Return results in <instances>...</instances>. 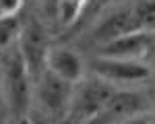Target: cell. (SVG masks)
<instances>
[{
	"label": "cell",
	"mask_w": 155,
	"mask_h": 124,
	"mask_svg": "<svg viewBox=\"0 0 155 124\" xmlns=\"http://www.w3.org/2000/svg\"><path fill=\"white\" fill-rule=\"evenodd\" d=\"M91 0H54V17L62 29H68L81 19Z\"/></svg>",
	"instance_id": "cell-10"
},
{
	"label": "cell",
	"mask_w": 155,
	"mask_h": 124,
	"mask_svg": "<svg viewBox=\"0 0 155 124\" xmlns=\"http://www.w3.org/2000/svg\"><path fill=\"white\" fill-rule=\"evenodd\" d=\"M72 87H74L72 83H66L60 77L44 70L33 81V97H31V101H35V110H39L48 118L62 124L66 112H68V106H71Z\"/></svg>",
	"instance_id": "cell-3"
},
{
	"label": "cell",
	"mask_w": 155,
	"mask_h": 124,
	"mask_svg": "<svg viewBox=\"0 0 155 124\" xmlns=\"http://www.w3.org/2000/svg\"><path fill=\"white\" fill-rule=\"evenodd\" d=\"M21 19L19 15L15 17H0V52L17 46L19 41V35H21Z\"/></svg>",
	"instance_id": "cell-11"
},
{
	"label": "cell",
	"mask_w": 155,
	"mask_h": 124,
	"mask_svg": "<svg viewBox=\"0 0 155 124\" xmlns=\"http://www.w3.org/2000/svg\"><path fill=\"white\" fill-rule=\"evenodd\" d=\"M116 87L95 74H85L72 87V97L62 124H89L106 106Z\"/></svg>",
	"instance_id": "cell-2"
},
{
	"label": "cell",
	"mask_w": 155,
	"mask_h": 124,
	"mask_svg": "<svg viewBox=\"0 0 155 124\" xmlns=\"http://www.w3.org/2000/svg\"><path fill=\"white\" fill-rule=\"evenodd\" d=\"M91 74L104 79L106 83L118 89H130L147 83L151 79V64L141 60H116V58H99L95 56L91 66Z\"/></svg>",
	"instance_id": "cell-4"
},
{
	"label": "cell",
	"mask_w": 155,
	"mask_h": 124,
	"mask_svg": "<svg viewBox=\"0 0 155 124\" xmlns=\"http://www.w3.org/2000/svg\"><path fill=\"white\" fill-rule=\"evenodd\" d=\"M46 70L74 85L87 74V66L77 50L68 46H50L46 56Z\"/></svg>",
	"instance_id": "cell-9"
},
{
	"label": "cell",
	"mask_w": 155,
	"mask_h": 124,
	"mask_svg": "<svg viewBox=\"0 0 155 124\" xmlns=\"http://www.w3.org/2000/svg\"><path fill=\"white\" fill-rule=\"evenodd\" d=\"M6 112V103H4V91H2V81H0V118H4Z\"/></svg>",
	"instance_id": "cell-14"
},
{
	"label": "cell",
	"mask_w": 155,
	"mask_h": 124,
	"mask_svg": "<svg viewBox=\"0 0 155 124\" xmlns=\"http://www.w3.org/2000/svg\"><path fill=\"white\" fill-rule=\"evenodd\" d=\"M50 46L52 44H50L48 31L39 21L29 19L21 27L17 50H19V54H21V58H23L25 66H27V70H29L33 81L46 70V56H48Z\"/></svg>",
	"instance_id": "cell-6"
},
{
	"label": "cell",
	"mask_w": 155,
	"mask_h": 124,
	"mask_svg": "<svg viewBox=\"0 0 155 124\" xmlns=\"http://www.w3.org/2000/svg\"><path fill=\"white\" fill-rule=\"evenodd\" d=\"M151 52H153V31H130L99 46L95 56L116 60H141L151 64Z\"/></svg>",
	"instance_id": "cell-7"
},
{
	"label": "cell",
	"mask_w": 155,
	"mask_h": 124,
	"mask_svg": "<svg viewBox=\"0 0 155 124\" xmlns=\"http://www.w3.org/2000/svg\"><path fill=\"white\" fill-rule=\"evenodd\" d=\"M15 124H29V120H27V116H23V118H17Z\"/></svg>",
	"instance_id": "cell-15"
},
{
	"label": "cell",
	"mask_w": 155,
	"mask_h": 124,
	"mask_svg": "<svg viewBox=\"0 0 155 124\" xmlns=\"http://www.w3.org/2000/svg\"><path fill=\"white\" fill-rule=\"evenodd\" d=\"M143 112H151V99L147 93H143L137 87H130V89L116 87L110 99L106 101V106L101 108V112L89 124H120Z\"/></svg>",
	"instance_id": "cell-5"
},
{
	"label": "cell",
	"mask_w": 155,
	"mask_h": 124,
	"mask_svg": "<svg viewBox=\"0 0 155 124\" xmlns=\"http://www.w3.org/2000/svg\"><path fill=\"white\" fill-rule=\"evenodd\" d=\"M130 31H143L139 23H137V17L132 12V4L130 6H120V8H112L107 11L91 29V39H95V46H104L110 39H116V37L124 35V33H130Z\"/></svg>",
	"instance_id": "cell-8"
},
{
	"label": "cell",
	"mask_w": 155,
	"mask_h": 124,
	"mask_svg": "<svg viewBox=\"0 0 155 124\" xmlns=\"http://www.w3.org/2000/svg\"><path fill=\"white\" fill-rule=\"evenodd\" d=\"M27 120H29V124H58L56 120L48 118L46 114H41V112L35 110V108H31V110L27 112Z\"/></svg>",
	"instance_id": "cell-12"
},
{
	"label": "cell",
	"mask_w": 155,
	"mask_h": 124,
	"mask_svg": "<svg viewBox=\"0 0 155 124\" xmlns=\"http://www.w3.org/2000/svg\"><path fill=\"white\" fill-rule=\"evenodd\" d=\"M0 81L4 91L6 112L17 118L27 116L33 97V79L25 66L17 46L0 52Z\"/></svg>",
	"instance_id": "cell-1"
},
{
	"label": "cell",
	"mask_w": 155,
	"mask_h": 124,
	"mask_svg": "<svg viewBox=\"0 0 155 124\" xmlns=\"http://www.w3.org/2000/svg\"><path fill=\"white\" fill-rule=\"evenodd\" d=\"M120 124H153V114L143 112V114H137V116H132V118H128V120H124Z\"/></svg>",
	"instance_id": "cell-13"
}]
</instances>
